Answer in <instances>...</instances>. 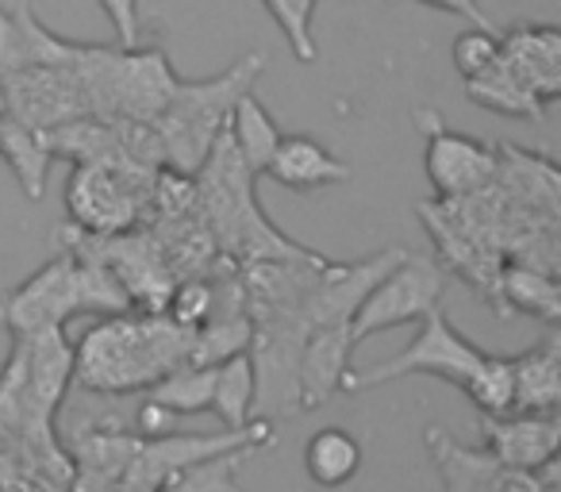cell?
I'll list each match as a JSON object with an SVG mask.
<instances>
[{
	"label": "cell",
	"mask_w": 561,
	"mask_h": 492,
	"mask_svg": "<svg viewBox=\"0 0 561 492\" xmlns=\"http://www.w3.org/2000/svg\"><path fill=\"white\" fill-rule=\"evenodd\" d=\"M193 331L165 312H116L96 323L73 351V381L101 397L150 389L162 374L193 358Z\"/></svg>",
	"instance_id": "obj_1"
},
{
	"label": "cell",
	"mask_w": 561,
	"mask_h": 492,
	"mask_svg": "<svg viewBox=\"0 0 561 492\" xmlns=\"http://www.w3.org/2000/svg\"><path fill=\"white\" fill-rule=\"evenodd\" d=\"M85 312L116 316L131 312L124 282L93 251H62L35 270L27 282L0 297V328L12 339L35 335L43 328H62L66 320Z\"/></svg>",
	"instance_id": "obj_2"
},
{
	"label": "cell",
	"mask_w": 561,
	"mask_h": 492,
	"mask_svg": "<svg viewBox=\"0 0 561 492\" xmlns=\"http://www.w3.org/2000/svg\"><path fill=\"white\" fill-rule=\"evenodd\" d=\"M262 70H265V55L254 50V55H242L239 62L227 66L216 78L178 81V89H173V96L165 101V108L150 119L165 147V170L181 173V178H193V173L201 170L204 158L216 147V139L227 131L234 101H239L247 89H254Z\"/></svg>",
	"instance_id": "obj_3"
},
{
	"label": "cell",
	"mask_w": 561,
	"mask_h": 492,
	"mask_svg": "<svg viewBox=\"0 0 561 492\" xmlns=\"http://www.w3.org/2000/svg\"><path fill=\"white\" fill-rule=\"evenodd\" d=\"M89 116L101 119H154L178 89L181 73L173 70L162 47H96L78 43L73 58Z\"/></svg>",
	"instance_id": "obj_4"
},
{
	"label": "cell",
	"mask_w": 561,
	"mask_h": 492,
	"mask_svg": "<svg viewBox=\"0 0 561 492\" xmlns=\"http://www.w3.org/2000/svg\"><path fill=\"white\" fill-rule=\"evenodd\" d=\"M24 346L27 374L20 438L32 443V450L39 458H47L55 469H62V450L55 443V415L66 400V389L73 385V346L62 328H43L35 335H24Z\"/></svg>",
	"instance_id": "obj_5"
},
{
	"label": "cell",
	"mask_w": 561,
	"mask_h": 492,
	"mask_svg": "<svg viewBox=\"0 0 561 492\" xmlns=\"http://www.w3.org/2000/svg\"><path fill=\"white\" fill-rule=\"evenodd\" d=\"M250 335V362H254V415H297L300 412V351H305L308 323L297 308L280 312H254Z\"/></svg>",
	"instance_id": "obj_6"
},
{
	"label": "cell",
	"mask_w": 561,
	"mask_h": 492,
	"mask_svg": "<svg viewBox=\"0 0 561 492\" xmlns=\"http://www.w3.org/2000/svg\"><path fill=\"white\" fill-rule=\"evenodd\" d=\"M446 293V266H438L427 254H400V262L362 297V305L351 316L354 346L369 335L404 323H420L431 308L443 305Z\"/></svg>",
	"instance_id": "obj_7"
},
{
	"label": "cell",
	"mask_w": 561,
	"mask_h": 492,
	"mask_svg": "<svg viewBox=\"0 0 561 492\" xmlns=\"http://www.w3.org/2000/svg\"><path fill=\"white\" fill-rule=\"evenodd\" d=\"M489 351H481L477 343H469L450 320H446L443 308H431L427 316L420 320V335L397 354V358L381 362V366L366 369V374H346L343 392H362V389H374V385H389L397 377L408 374H431V377H443V381L461 385L469 381L481 358Z\"/></svg>",
	"instance_id": "obj_8"
},
{
	"label": "cell",
	"mask_w": 561,
	"mask_h": 492,
	"mask_svg": "<svg viewBox=\"0 0 561 492\" xmlns=\"http://www.w3.org/2000/svg\"><path fill=\"white\" fill-rule=\"evenodd\" d=\"M158 173L131 165H78L66 185V208L73 224L93 234H124L147 211Z\"/></svg>",
	"instance_id": "obj_9"
},
{
	"label": "cell",
	"mask_w": 561,
	"mask_h": 492,
	"mask_svg": "<svg viewBox=\"0 0 561 492\" xmlns=\"http://www.w3.org/2000/svg\"><path fill=\"white\" fill-rule=\"evenodd\" d=\"M420 127L427 139V178L443 201H469L481 196L500 178V150L489 142L473 139V135L450 131L446 119L431 108H420Z\"/></svg>",
	"instance_id": "obj_10"
},
{
	"label": "cell",
	"mask_w": 561,
	"mask_h": 492,
	"mask_svg": "<svg viewBox=\"0 0 561 492\" xmlns=\"http://www.w3.org/2000/svg\"><path fill=\"white\" fill-rule=\"evenodd\" d=\"M0 93H4V108L12 116L39 131L89 116L85 89H81L73 66H27L0 81Z\"/></svg>",
	"instance_id": "obj_11"
},
{
	"label": "cell",
	"mask_w": 561,
	"mask_h": 492,
	"mask_svg": "<svg viewBox=\"0 0 561 492\" xmlns=\"http://www.w3.org/2000/svg\"><path fill=\"white\" fill-rule=\"evenodd\" d=\"M400 254H404V247H385V251L369 254V259H362V262H346V266L323 262V266L316 270V282L305 297V308H300L308 328L351 323V316H354V308L362 305V297H366V293L397 266Z\"/></svg>",
	"instance_id": "obj_12"
},
{
	"label": "cell",
	"mask_w": 561,
	"mask_h": 492,
	"mask_svg": "<svg viewBox=\"0 0 561 492\" xmlns=\"http://www.w3.org/2000/svg\"><path fill=\"white\" fill-rule=\"evenodd\" d=\"M73 58L78 43L50 32L32 0H0V81L27 66H73Z\"/></svg>",
	"instance_id": "obj_13"
},
{
	"label": "cell",
	"mask_w": 561,
	"mask_h": 492,
	"mask_svg": "<svg viewBox=\"0 0 561 492\" xmlns=\"http://www.w3.org/2000/svg\"><path fill=\"white\" fill-rule=\"evenodd\" d=\"M484 450L507 469H546L558 454V412H507L481 415Z\"/></svg>",
	"instance_id": "obj_14"
},
{
	"label": "cell",
	"mask_w": 561,
	"mask_h": 492,
	"mask_svg": "<svg viewBox=\"0 0 561 492\" xmlns=\"http://www.w3.org/2000/svg\"><path fill=\"white\" fill-rule=\"evenodd\" d=\"M351 354L354 335L351 323H323V328H308L305 351H300V412H316V408L331 404V397L343 392V381L351 374Z\"/></svg>",
	"instance_id": "obj_15"
},
{
	"label": "cell",
	"mask_w": 561,
	"mask_h": 492,
	"mask_svg": "<svg viewBox=\"0 0 561 492\" xmlns=\"http://www.w3.org/2000/svg\"><path fill=\"white\" fill-rule=\"evenodd\" d=\"M500 58L507 70L538 96L558 101L561 93V35L550 24H515L500 35Z\"/></svg>",
	"instance_id": "obj_16"
},
{
	"label": "cell",
	"mask_w": 561,
	"mask_h": 492,
	"mask_svg": "<svg viewBox=\"0 0 561 492\" xmlns=\"http://www.w3.org/2000/svg\"><path fill=\"white\" fill-rule=\"evenodd\" d=\"M265 178L293 188V193H312V188L351 181V165L312 135H280L270 165H265Z\"/></svg>",
	"instance_id": "obj_17"
},
{
	"label": "cell",
	"mask_w": 561,
	"mask_h": 492,
	"mask_svg": "<svg viewBox=\"0 0 561 492\" xmlns=\"http://www.w3.org/2000/svg\"><path fill=\"white\" fill-rule=\"evenodd\" d=\"M0 158L12 165L20 188H24L27 201H43L47 196V173L55 162V150H50L47 131L24 124L12 112L0 116Z\"/></svg>",
	"instance_id": "obj_18"
},
{
	"label": "cell",
	"mask_w": 561,
	"mask_h": 492,
	"mask_svg": "<svg viewBox=\"0 0 561 492\" xmlns=\"http://www.w3.org/2000/svg\"><path fill=\"white\" fill-rule=\"evenodd\" d=\"M515 404L512 412H558L561 400V343L546 335L538 346L515 354Z\"/></svg>",
	"instance_id": "obj_19"
},
{
	"label": "cell",
	"mask_w": 561,
	"mask_h": 492,
	"mask_svg": "<svg viewBox=\"0 0 561 492\" xmlns=\"http://www.w3.org/2000/svg\"><path fill=\"white\" fill-rule=\"evenodd\" d=\"M423 443H427L435 469L443 477V492H492L496 489L500 461L489 450H469L458 438H450L443 427L423 431Z\"/></svg>",
	"instance_id": "obj_20"
},
{
	"label": "cell",
	"mask_w": 561,
	"mask_h": 492,
	"mask_svg": "<svg viewBox=\"0 0 561 492\" xmlns=\"http://www.w3.org/2000/svg\"><path fill=\"white\" fill-rule=\"evenodd\" d=\"M227 139H231L234 155L242 158V165H247L254 178H262L273 158V147H277V139H280V127H277V119L265 112V104L254 96V89H247V93L234 101L231 119H227Z\"/></svg>",
	"instance_id": "obj_21"
},
{
	"label": "cell",
	"mask_w": 561,
	"mask_h": 492,
	"mask_svg": "<svg viewBox=\"0 0 561 492\" xmlns=\"http://www.w3.org/2000/svg\"><path fill=\"white\" fill-rule=\"evenodd\" d=\"M305 469L320 489H343L362 469V443L343 427H323L305 443Z\"/></svg>",
	"instance_id": "obj_22"
},
{
	"label": "cell",
	"mask_w": 561,
	"mask_h": 492,
	"mask_svg": "<svg viewBox=\"0 0 561 492\" xmlns=\"http://www.w3.org/2000/svg\"><path fill=\"white\" fill-rule=\"evenodd\" d=\"M507 308L535 316L542 323H558L561 316V297L550 274H538L535 266H507L496 274V312L507 316Z\"/></svg>",
	"instance_id": "obj_23"
},
{
	"label": "cell",
	"mask_w": 561,
	"mask_h": 492,
	"mask_svg": "<svg viewBox=\"0 0 561 492\" xmlns=\"http://www.w3.org/2000/svg\"><path fill=\"white\" fill-rule=\"evenodd\" d=\"M466 93H469V101H473V104H481V108H489V112H500V116L535 119V124L542 119V101H538V96L530 93V89L523 85L512 70H507L504 58H496V62H492L484 73L469 78Z\"/></svg>",
	"instance_id": "obj_24"
},
{
	"label": "cell",
	"mask_w": 561,
	"mask_h": 492,
	"mask_svg": "<svg viewBox=\"0 0 561 492\" xmlns=\"http://www.w3.org/2000/svg\"><path fill=\"white\" fill-rule=\"evenodd\" d=\"M254 362H250L247 351L219 362L216 381H211V412L231 431L250 427V420H254Z\"/></svg>",
	"instance_id": "obj_25"
},
{
	"label": "cell",
	"mask_w": 561,
	"mask_h": 492,
	"mask_svg": "<svg viewBox=\"0 0 561 492\" xmlns=\"http://www.w3.org/2000/svg\"><path fill=\"white\" fill-rule=\"evenodd\" d=\"M211 381H216V366L181 362V366H173L170 374H162L150 385V400L173 415L211 412Z\"/></svg>",
	"instance_id": "obj_26"
},
{
	"label": "cell",
	"mask_w": 561,
	"mask_h": 492,
	"mask_svg": "<svg viewBox=\"0 0 561 492\" xmlns=\"http://www.w3.org/2000/svg\"><path fill=\"white\" fill-rule=\"evenodd\" d=\"M250 335H254V323L247 312L239 316H224V320H204L193 331V358L196 366H219V362L234 358V354L250 351Z\"/></svg>",
	"instance_id": "obj_27"
},
{
	"label": "cell",
	"mask_w": 561,
	"mask_h": 492,
	"mask_svg": "<svg viewBox=\"0 0 561 492\" xmlns=\"http://www.w3.org/2000/svg\"><path fill=\"white\" fill-rule=\"evenodd\" d=\"M473 408L481 415H507L515 404V369L512 358H500V354H484L481 366L469 374V381L461 385Z\"/></svg>",
	"instance_id": "obj_28"
},
{
	"label": "cell",
	"mask_w": 561,
	"mask_h": 492,
	"mask_svg": "<svg viewBox=\"0 0 561 492\" xmlns=\"http://www.w3.org/2000/svg\"><path fill=\"white\" fill-rule=\"evenodd\" d=\"M262 4L273 16V24L280 27L289 50L297 55V62L312 66L316 58H320V43H316V32H312V16L320 0H262Z\"/></svg>",
	"instance_id": "obj_29"
},
{
	"label": "cell",
	"mask_w": 561,
	"mask_h": 492,
	"mask_svg": "<svg viewBox=\"0 0 561 492\" xmlns=\"http://www.w3.org/2000/svg\"><path fill=\"white\" fill-rule=\"evenodd\" d=\"M24 374H27V346H24V339H12L9 362L0 366V435L20 438V420H24Z\"/></svg>",
	"instance_id": "obj_30"
},
{
	"label": "cell",
	"mask_w": 561,
	"mask_h": 492,
	"mask_svg": "<svg viewBox=\"0 0 561 492\" xmlns=\"http://www.w3.org/2000/svg\"><path fill=\"white\" fill-rule=\"evenodd\" d=\"M450 55H454V70H458L466 81L477 78V73H484L500 58L496 27H469V32H461L458 39H454Z\"/></svg>",
	"instance_id": "obj_31"
},
{
	"label": "cell",
	"mask_w": 561,
	"mask_h": 492,
	"mask_svg": "<svg viewBox=\"0 0 561 492\" xmlns=\"http://www.w3.org/2000/svg\"><path fill=\"white\" fill-rule=\"evenodd\" d=\"M165 316L181 328H201L208 316H216V289L201 277L173 285L170 300H165Z\"/></svg>",
	"instance_id": "obj_32"
},
{
	"label": "cell",
	"mask_w": 561,
	"mask_h": 492,
	"mask_svg": "<svg viewBox=\"0 0 561 492\" xmlns=\"http://www.w3.org/2000/svg\"><path fill=\"white\" fill-rule=\"evenodd\" d=\"M116 27L119 47H139V0H96Z\"/></svg>",
	"instance_id": "obj_33"
},
{
	"label": "cell",
	"mask_w": 561,
	"mask_h": 492,
	"mask_svg": "<svg viewBox=\"0 0 561 492\" xmlns=\"http://www.w3.org/2000/svg\"><path fill=\"white\" fill-rule=\"evenodd\" d=\"M492 492H550V473L538 477V469H507L500 466Z\"/></svg>",
	"instance_id": "obj_34"
},
{
	"label": "cell",
	"mask_w": 561,
	"mask_h": 492,
	"mask_svg": "<svg viewBox=\"0 0 561 492\" xmlns=\"http://www.w3.org/2000/svg\"><path fill=\"white\" fill-rule=\"evenodd\" d=\"M420 4H431V9H443V12H454V16H466L473 27H492L484 20V12L477 9V0H420Z\"/></svg>",
	"instance_id": "obj_35"
},
{
	"label": "cell",
	"mask_w": 561,
	"mask_h": 492,
	"mask_svg": "<svg viewBox=\"0 0 561 492\" xmlns=\"http://www.w3.org/2000/svg\"><path fill=\"white\" fill-rule=\"evenodd\" d=\"M4 112H9V108H4V93H0V116H4Z\"/></svg>",
	"instance_id": "obj_36"
}]
</instances>
